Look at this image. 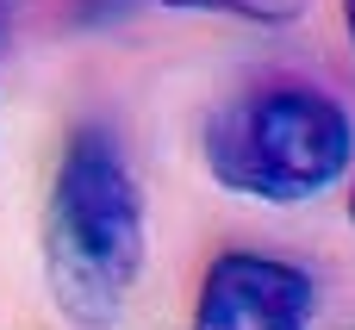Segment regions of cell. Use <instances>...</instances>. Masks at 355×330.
Wrapping results in <instances>:
<instances>
[{
  "mask_svg": "<svg viewBox=\"0 0 355 330\" xmlns=\"http://www.w3.org/2000/svg\"><path fill=\"white\" fill-rule=\"evenodd\" d=\"M144 187L112 131L81 125L62 144L44 206V287L75 330H112L144 281Z\"/></svg>",
  "mask_w": 355,
  "mask_h": 330,
  "instance_id": "cell-1",
  "label": "cell"
},
{
  "mask_svg": "<svg viewBox=\"0 0 355 330\" xmlns=\"http://www.w3.org/2000/svg\"><path fill=\"white\" fill-rule=\"evenodd\" d=\"M200 156L225 193H243L262 206H300V200H318L331 181L349 175L355 119L324 87L262 81L206 119Z\"/></svg>",
  "mask_w": 355,
  "mask_h": 330,
  "instance_id": "cell-2",
  "label": "cell"
},
{
  "mask_svg": "<svg viewBox=\"0 0 355 330\" xmlns=\"http://www.w3.org/2000/svg\"><path fill=\"white\" fill-rule=\"evenodd\" d=\"M318 281L262 250H225L193 299V330H312Z\"/></svg>",
  "mask_w": 355,
  "mask_h": 330,
  "instance_id": "cell-3",
  "label": "cell"
},
{
  "mask_svg": "<svg viewBox=\"0 0 355 330\" xmlns=\"http://www.w3.org/2000/svg\"><path fill=\"white\" fill-rule=\"evenodd\" d=\"M175 12H225V19H250V25H293L306 19L312 0H156Z\"/></svg>",
  "mask_w": 355,
  "mask_h": 330,
  "instance_id": "cell-4",
  "label": "cell"
},
{
  "mask_svg": "<svg viewBox=\"0 0 355 330\" xmlns=\"http://www.w3.org/2000/svg\"><path fill=\"white\" fill-rule=\"evenodd\" d=\"M343 25H349V44H355V0H343Z\"/></svg>",
  "mask_w": 355,
  "mask_h": 330,
  "instance_id": "cell-5",
  "label": "cell"
},
{
  "mask_svg": "<svg viewBox=\"0 0 355 330\" xmlns=\"http://www.w3.org/2000/svg\"><path fill=\"white\" fill-rule=\"evenodd\" d=\"M349 218H355V181H349Z\"/></svg>",
  "mask_w": 355,
  "mask_h": 330,
  "instance_id": "cell-6",
  "label": "cell"
}]
</instances>
